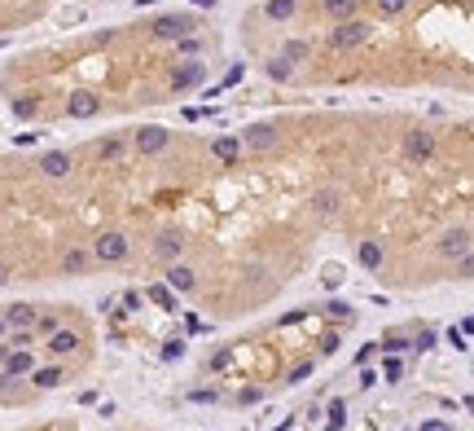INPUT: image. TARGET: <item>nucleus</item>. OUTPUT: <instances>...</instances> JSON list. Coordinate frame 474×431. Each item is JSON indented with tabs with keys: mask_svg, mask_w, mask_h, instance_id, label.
<instances>
[{
	"mask_svg": "<svg viewBox=\"0 0 474 431\" xmlns=\"http://www.w3.org/2000/svg\"><path fill=\"white\" fill-rule=\"evenodd\" d=\"M369 36H374V22H364V18H338V27L330 31V44L334 48H356Z\"/></svg>",
	"mask_w": 474,
	"mask_h": 431,
	"instance_id": "f257e3e1",
	"label": "nucleus"
},
{
	"mask_svg": "<svg viewBox=\"0 0 474 431\" xmlns=\"http://www.w3.org/2000/svg\"><path fill=\"white\" fill-rule=\"evenodd\" d=\"M127 251H132L127 234H119V229H105V234L93 242V260H97V264H119V260H127Z\"/></svg>",
	"mask_w": 474,
	"mask_h": 431,
	"instance_id": "f03ea898",
	"label": "nucleus"
},
{
	"mask_svg": "<svg viewBox=\"0 0 474 431\" xmlns=\"http://www.w3.org/2000/svg\"><path fill=\"white\" fill-rule=\"evenodd\" d=\"M84 348V335L79 331H70V326H58L48 339H44V352L48 357H58V361H66V357H75V352Z\"/></svg>",
	"mask_w": 474,
	"mask_h": 431,
	"instance_id": "7ed1b4c3",
	"label": "nucleus"
},
{
	"mask_svg": "<svg viewBox=\"0 0 474 431\" xmlns=\"http://www.w3.org/2000/svg\"><path fill=\"white\" fill-rule=\"evenodd\" d=\"M26 378H31V388H36V392H58V388H66V378H70V374H66V365H62L58 357H53L48 365H36Z\"/></svg>",
	"mask_w": 474,
	"mask_h": 431,
	"instance_id": "20e7f679",
	"label": "nucleus"
},
{
	"mask_svg": "<svg viewBox=\"0 0 474 431\" xmlns=\"http://www.w3.org/2000/svg\"><path fill=\"white\" fill-rule=\"evenodd\" d=\"M470 246H474L470 229H443V234H439V242H435V251H439L443 260H461Z\"/></svg>",
	"mask_w": 474,
	"mask_h": 431,
	"instance_id": "39448f33",
	"label": "nucleus"
},
{
	"mask_svg": "<svg viewBox=\"0 0 474 431\" xmlns=\"http://www.w3.org/2000/svg\"><path fill=\"white\" fill-rule=\"evenodd\" d=\"M431 155H435V133L413 128V133L404 137V159H409V163H426Z\"/></svg>",
	"mask_w": 474,
	"mask_h": 431,
	"instance_id": "423d86ee",
	"label": "nucleus"
},
{
	"mask_svg": "<svg viewBox=\"0 0 474 431\" xmlns=\"http://www.w3.org/2000/svg\"><path fill=\"white\" fill-rule=\"evenodd\" d=\"M36 365H40V361H36V352H31V348H9L5 357H0V370L14 374V378H26Z\"/></svg>",
	"mask_w": 474,
	"mask_h": 431,
	"instance_id": "0eeeda50",
	"label": "nucleus"
},
{
	"mask_svg": "<svg viewBox=\"0 0 474 431\" xmlns=\"http://www.w3.org/2000/svg\"><path fill=\"white\" fill-rule=\"evenodd\" d=\"M40 176H48V181H66L70 176V167H75V159L66 155V150H48V155H40Z\"/></svg>",
	"mask_w": 474,
	"mask_h": 431,
	"instance_id": "6e6552de",
	"label": "nucleus"
},
{
	"mask_svg": "<svg viewBox=\"0 0 474 431\" xmlns=\"http://www.w3.org/2000/svg\"><path fill=\"white\" fill-rule=\"evenodd\" d=\"M132 141H137L141 155H163V150L172 145V133H167V128H158V123H149V128H141Z\"/></svg>",
	"mask_w": 474,
	"mask_h": 431,
	"instance_id": "1a4fd4ad",
	"label": "nucleus"
},
{
	"mask_svg": "<svg viewBox=\"0 0 474 431\" xmlns=\"http://www.w3.org/2000/svg\"><path fill=\"white\" fill-rule=\"evenodd\" d=\"M202 80H206V66H202V62H184V66H176V71H172V88H176V93L198 88Z\"/></svg>",
	"mask_w": 474,
	"mask_h": 431,
	"instance_id": "9d476101",
	"label": "nucleus"
},
{
	"mask_svg": "<svg viewBox=\"0 0 474 431\" xmlns=\"http://www.w3.org/2000/svg\"><path fill=\"white\" fill-rule=\"evenodd\" d=\"M167 286H172L176 295H189V291L198 286V273H194L189 264H180V260H172V264H167Z\"/></svg>",
	"mask_w": 474,
	"mask_h": 431,
	"instance_id": "9b49d317",
	"label": "nucleus"
},
{
	"mask_svg": "<svg viewBox=\"0 0 474 431\" xmlns=\"http://www.w3.org/2000/svg\"><path fill=\"white\" fill-rule=\"evenodd\" d=\"M149 31H154L158 40H180L184 31H194V22H189V18H180V14H167V18H158Z\"/></svg>",
	"mask_w": 474,
	"mask_h": 431,
	"instance_id": "f8f14e48",
	"label": "nucleus"
},
{
	"mask_svg": "<svg viewBox=\"0 0 474 431\" xmlns=\"http://www.w3.org/2000/svg\"><path fill=\"white\" fill-rule=\"evenodd\" d=\"M93 264H97V260H93V251H84V246H70L66 256H62V273H66V277H84Z\"/></svg>",
	"mask_w": 474,
	"mask_h": 431,
	"instance_id": "ddd939ff",
	"label": "nucleus"
},
{
	"mask_svg": "<svg viewBox=\"0 0 474 431\" xmlns=\"http://www.w3.org/2000/svg\"><path fill=\"white\" fill-rule=\"evenodd\" d=\"M180 251H184V238H180L176 229H167V234H158V238H154V256L163 260V264L180 260Z\"/></svg>",
	"mask_w": 474,
	"mask_h": 431,
	"instance_id": "4468645a",
	"label": "nucleus"
},
{
	"mask_svg": "<svg viewBox=\"0 0 474 431\" xmlns=\"http://www.w3.org/2000/svg\"><path fill=\"white\" fill-rule=\"evenodd\" d=\"M242 150H246L242 137H216V141H211V155H216L220 163H237V159H242Z\"/></svg>",
	"mask_w": 474,
	"mask_h": 431,
	"instance_id": "2eb2a0df",
	"label": "nucleus"
},
{
	"mask_svg": "<svg viewBox=\"0 0 474 431\" xmlns=\"http://www.w3.org/2000/svg\"><path fill=\"white\" fill-rule=\"evenodd\" d=\"M97 110H101V101L93 93H70V101H66V115L70 119H93Z\"/></svg>",
	"mask_w": 474,
	"mask_h": 431,
	"instance_id": "dca6fc26",
	"label": "nucleus"
},
{
	"mask_svg": "<svg viewBox=\"0 0 474 431\" xmlns=\"http://www.w3.org/2000/svg\"><path fill=\"white\" fill-rule=\"evenodd\" d=\"M277 128H273V123H255V128H246V145L251 150H277Z\"/></svg>",
	"mask_w": 474,
	"mask_h": 431,
	"instance_id": "f3484780",
	"label": "nucleus"
},
{
	"mask_svg": "<svg viewBox=\"0 0 474 431\" xmlns=\"http://www.w3.org/2000/svg\"><path fill=\"white\" fill-rule=\"evenodd\" d=\"M0 317H5V321H9V331H18V326H36L40 308H36V303H9V308H5V313H0Z\"/></svg>",
	"mask_w": 474,
	"mask_h": 431,
	"instance_id": "a211bd4d",
	"label": "nucleus"
},
{
	"mask_svg": "<svg viewBox=\"0 0 474 431\" xmlns=\"http://www.w3.org/2000/svg\"><path fill=\"white\" fill-rule=\"evenodd\" d=\"M342 207V194L338 189H316V198H312V212L316 216H334Z\"/></svg>",
	"mask_w": 474,
	"mask_h": 431,
	"instance_id": "6ab92c4d",
	"label": "nucleus"
},
{
	"mask_svg": "<svg viewBox=\"0 0 474 431\" xmlns=\"http://www.w3.org/2000/svg\"><path fill=\"white\" fill-rule=\"evenodd\" d=\"M356 256H360V264L374 273V269H382V242H374V238H364L360 246H356Z\"/></svg>",
	"mask_w": 474,
	"mask_h": 431,
	"instance_id": "aec40b11",
	"label": "nucleus"
},
{
	"mask_svg": "<svg viewBox=\"0 0 474 431\" xmlns=\"http://www.w3.org/2000/svg\"><path fill=\"white\" fill-rule=\"evenodd\" d=\"M145 299H149V303H158V308H163V313H176V291H172L167 282L149 286V291H145Z\"/></svg>",
	"mask_w": 474,
	"mask_h": 431,
	"instance_id": "412c9836",
	"label": "nucleus"
},
{
	"mask_svg": "<svg viewBox=\"0 0 474 431\" xmlns=\"http://www.w3.org/2000/svg\"><path fill=\"white\" fill-rule=\"evenodd\" d=\"M263 71H268V80H277V84H290V80H295V62H285V58L263 62Z\"/></svg>",
	"mask_w": 474,
	"mask_h": 431,
	"instance_id": "4be33fe9",
	"label": "nucleus"
},
{
	"mask_svg": "<svg viewBox=\"0 0 474 431\" xmlns=\"http://www.w3.org/2000/svg\"><path fill=\"white\" fill-rule=\"evenodd\" d=\"M307 53H312L307 40H285V48H281V58H285V62H295V66L307 62Z\"/></svg>",
	"mask_w": 474,
	"mask_h": 431,
	"instance_id": "5701e85b",
	"label": "nucleus"
},
{
	"mask_svg": "<svg viewBox=\"0 0 474 431\" xmlns=\"http://www.w3.org/2000/svg\"><path fill=\"white\" fill-rule=\"evenodd\" d=\"M58 326H62L58 313H44V308H40V317H36V335H40V339H48L53 331H58Z\"/></svg>",
	"mask_w": 474,
	"mask_h": 431,
	"instance_id": "b1692460",
	"label": "nucleus"
},
{
	"mask_svg": "<svg viewBox=\"0 0 474 431\" xmlns=\"http://www.w3.org/2000/svg\"><path fill=\"white\" fill-rule=\"evenodd\" d=\"M119 155H123V141H119V137H105V141L97 145V159H101V163H110V159H119Z\"/></svg>",
	"mask_w": 474,
	"mask_h": 431,
	"instance_id": "393cba45",
	"label": "nucleus"
},
{
	"mask_svg": "<svg viewBox=\"0 0 474 431\" xmlns=\"http://www.w3.org/2000/svg\"><path fill=\"white\" fill-rule=\"evenodd\" d=\"M176 48H180V53H184V58H202V40H198L194 31H184V36L176 40Z\"/></svg>",
	"mask_w": 474,
	"mask_h": 431,
	"instance_id": "a878e982",
	"label": "nucleus"
},
{
	"mask_svg": "<svg viewBox=\"0 0 474 431\" xmlns=\"http://www.w3.org/2000/svg\"><path fill=\"white\" fill-rule=\"evenodd\" d=\"M325 422H330V427H347V405L330 400V405H325Z\"/></svg>",
	"mask_w": 474,
	"mask_h": 431,
	"instance_id": "bb28decb",
	"label": "nucleus"
},
{
	"mask_svg": "<svg viewBox=\"0 0 474 431\" xmlns=\"http://www.w3.org/2000/svg\"><path fill=\"white\" fill-rule=\"evenodd\" d=\"M268 18H273V22L295 18V0H268Z\"/></svg>",
	"mask_w": 474,
	"mask_h": 431,
	"instance_id": "cd10ccee",
	"label": "nucleus"
},
{
	"mask_svg": "<svg viewBox=\"0 0 474 431\" xmlns=\"http://www.w3.org/2000/svg\"><path fill=\"white\" fill-rule=\"evenodd\" d=\"M325 9H330L334 18H352V14H356V0H325Z\"/></svg>",
	"mask_w": 474,
	"mask_h": 431,
	"instance_id": "c85d7f7f",
	"label": "nucleus"
},
{
	"mask_svg": "<svg viewBox=\"0 0 474 431\" xmlns=\"http://www.w3.org/2000/svg\"><path fill=\"white\" fill-rule=\"evenodd\" d=\"M342 277H347V273H342V264H330V269L321 273V282H325L330 291H338V286H342Z\"/></svg>",
	"mask_w": 474,
	"mask_h": 431,
	"instance_id": "c756f323",
	"label": "nucleus"
},
{
	"mask_svg": "<svg viewBox=\"0 0 474 431\" xmlns=\"http://www.w3.org/2000/svg\"><path fill=\"white\" fill-rule=\"evenodd\" d=\"M14 115L18 119H36V101L31 97H14Z\"/></svg>",
	"mask_w": 474,
	"mask_h": 431,
	"instance_id": "7c9ffc66",
	"label": "nucleus"
},
{
	"mask_svg": "<svg viewBox=\"0 0 474 431\" xmlns=\"http://www.w3.org/2000/svg\"><path fill=\"white\" fill-rule=\"evenodd\" d=\"M378 9H382L386 18H395V14H404V9H409V0H378Z\"/></svg>",
	"mask_w": 474,
	"mask_h": 431,
	"instance_id": "2f4dec72",
	"label": "nucleus"
},
{
	"mask_svg": "<svg viewBox=\"0 0 474 431\" xmlns=\"http://www.w3.org/2000/svg\"><path fill=\"white\" fill-rule=\"evenodd\" d=\"M307 378H312V361L295 365V370H290V378H285V383H307Z\"/></svg>",
	"mask_w": 474,
	"mask_h": 431,
	"instance_id": "473e14b6",
	"label": "nucleus"
},
{
	"mask_svg": "<svg viewBox=\"0 0 474 431\" xmlns=\"http://www.w3.org/2000/svg\"><path fill=\"white\" fill-rule=\"evenodd\" d=\"M457 264V277H474V251H465L461 260H453Z\"/></svg>",
	"mask_w": 474,
	"mask_h": 431,
	"instance_id": "72a5a7b5",
	"label": "nucleus"
},
{
	"mask_svg": "<svg viewBox=\"0 0 474 431\" xmlns=\"http://www.w3.org/2000/svg\"><path fill=\"white\" fill-rule=\"evenodd\" d=\"M180 357H184V343H180V339H172V343L163 348V361H180Z\"/></svg>",
	"mask_w": 474,
	"mask_h": 431,
	"instance_id": "f704fd0d",
	"label": "nucleus"
},
{
	"mask_svg": "<svg viewBox=\"0 0 474 431\" xmlns=\"http://www.w3.org/2000/svg\"><path fill=\"white\" fill-rule=\"evenodd\" d=\"M137 308H141V295L127 291V295H123V313H137Z\"/></svg>",
	"mask_w": 474,
	"mask_h": 431,
	"instance_id": "c9c22d12",
	"label": "nucleus"
},
{
	"mask_svg": "<svg viewBox=\"0 0 474 431\" xmlns=\"http://www.w3.org/2000/svg\"><path fill=\"white\" fill-rule=\"evenodd\" d=\"M189 400H198V405H211V400H216V392H211V388H202V392H198V388H194V392H189Z\"/></svg>",
	"mask_w": 474,
	"mask_h": 431,
	"instance_id": "e433bc0d",
	"label": "nucleus"
},
{
	"mask_svg": "<svg viewBox=\"0 0 474 431\" xmlns=\"http://www.w3.org/2000/svg\"><path fill=\"white\" fill-rule=\"evenodd\" d=\"M404 374V365L400 361H395V352H391V361H386V378H391V383H395V378H400Z\"/></svg>",
	"mask_w": 474,
	"mask_h": 431,
	"instance_id": "4c0bfd02",
	"label": "nucleus"
},
{
	"mask_svg": "<svg viewBox=\"0 0 474 431\" xmlns=\"http://www.w3.org/2000/svg\"><path fill=\"white\" fill-rule=\"evenodd\" d=\"M413 348H417V352H426V348H435V335H431V331H421V335H417V343H413Z\"/></svg>",
	"mask_w": 474,
	"mask_h": 431,
	"instance_id": "58836bf2",
	"label": "nucleus"
},
{
	"mask_svg": "<svg viewBox=\"0 0 474 431\" xmlns=\"http://www.w3.org/2000/svg\"><path fill=\"white\" fill-rule=\"evenodd\" d=\"M242 75H246V71H242V66H233V71H228V75H224V88H233V84H242Z\"/></svg>",
	"mask_w": 474,
	"mask_h": 431,
	"instance_id": "ea45409f",
	"label": "nucleus"
},
{
	"mask_svg": "<svg viewBox=\"0 0 474 431\" xmlns=\"http://www.w3.org/2000/svg\"><path fill=\"white\" fill-rule=\"evenodd\" d=\"M325 313H334V317H347V303H342V299H330V303H325Z\"/></svg>",
	"mask_w": 474,
	"mask_h": 431,
	"instance_id": "a19ab883",
	"label": "nucleus"
},
{
	"mask_svg": "<svg viewBox=\"0 0 474 431\" xmlns=\"http://www.w3.org/2000/svg\"><path fill=\"white\" fill-rule=\"evenodd\" d=\"M404 348H409V343H404V339H395V335L382 343V352H404Z\"/></svg>",
	"mask_w": 474,
	"mask_h": 431,
	"instance_id": "79ce46f5",
	"label": "nucleus"
},
{
	"mask_svg": "<svg viewBox=\"0 0 474 431\" xmlns=\"http://www.w3.org/2000/svg\"><path fill=\"white\" fill-rule=\"evenodd\" d=\"M448 343H453V348H470V343H465V335H461V331H448Z\"/></svg>",
	"mask_w": 474,
	"mask_h": 431,
	"instance_id": "37998d69",
	"label": "nucleus"
},
{
	"mask_svg": "<svg viewBox=\"0 0 474 431\" xmlns=\"http://www.w3.org/2000/svg\"><path fill=\"white\" fill-rule=\"evenodd\" d=\"M9 277H14V273H9V264H0V286H5V282H9Z\"/></svg>",
	"mask_w": 474,
	"mask_h": 431,
	"instance_id": "c03bdc74",
	"label": "nucleus"
},
{
	"mask_svg": "<svg viewBox=\"0 0 474 431\" xmlns=\"http://www.w3.org/2000/svg\"><path fill=\"white\" fill-rule=\"evenodd\" d=\"M194 5H202V9H211V5H220V0H194Z\"/></svg>",
	"mask_w": 474,
	"mask_h": 431,
	"instance_id": "a18cd8bd",
	"label": "nucleus"
},
{
	"mask_svg": "<svg viewBox=\"0 0 474 431\" xmlns=\"http://www.w3.org/2000/svg\"><path fill=\"white\" fill-rule=\"evenodd\" d=\"M5 335H9V321H5V317H0V339H5Z\"/></svg>",
	"mask_w": 474,
	"mask_h": 431,
	"instance_id": "49530a36",
	"label": "nucleus"
},
{
	"mask_svg": "<svg viewBox=\"0 0 474 431\" xmlns=\"http://www.w3.org/2000/svg\"><path fill=\"white\" fill-rule=\"evenodd\" d=\"M461 331H465V335H474V317H470V321H465V326H461Z\"/></svg>",
	"mask_w": 474,
	"mask_h": 431,
	"instance_id": "de8ad7c7",
	"label": "nucleus"
}]
</instances>
